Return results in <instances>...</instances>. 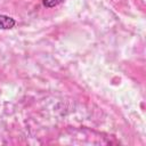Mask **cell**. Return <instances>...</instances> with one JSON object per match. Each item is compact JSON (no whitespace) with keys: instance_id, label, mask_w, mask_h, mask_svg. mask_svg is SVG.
<instances>
[{"instance_id":"7a4b0ae2","label":"cell","mask_w":146,"mask_h":146,"mask_svg":"<svg viewBox=\"0 0 146 146\" xmlns=\"http://www.w3.org/2000/svg\"><path fill=\"white\" fill-rule=\"evenodd\" d=\"M41 1H42L43 6H46L48 8H51V7H55V6L59 5L63 0H41Z\"/></svg>"},{"instance_id":"6da1fadb","label":"cell","mask_w":146,"mask_h":146,"mask_svg":"<svg viewBox=\"0 0 146 146\" xmlns=\"http://www.w3.org/2000/svg\"><path fill=\"white\" fill-rule=\"evenodd\" d=\"M16 24V21L7 15H0V30H9L13 29Z\"/></svg>"}]
</instances>
